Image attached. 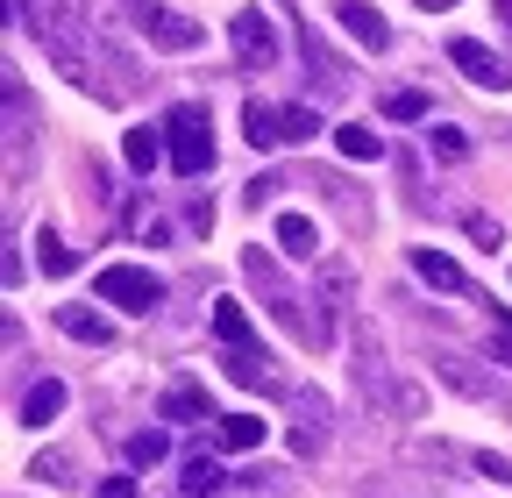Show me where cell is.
<instances>
[{
    "mask_svg": "<svg viewBox=\"0 0 512 498\" xmlns=\"http://www.w3.org/2000/svg\"><path fill=\"white\" fill-rule=\"evenodd\" d=\"M15 22L43 43V57L72 79V86H93V65H86V50H79V22L64 0H15Z\"/></svg>",
    "mask_w": 512,
    "mask_h": 498,
    "instance_id": "1",
    "label": "cell"
},
{
    "mask_svg": "<svg viewBox=\"0 0 512 498\" xmlns=\"http://www.w3.org/2000/svg\"><path fill=\"white\" fill-rule=\"evenodd\" d=\"M164 164L178 171V178H200V171H214V114L200 107V100H178L171 114H164Z\"/></svg>",
    "mask_w": 512,
    "mask_h": 498,
    "instance_id": "2",
    "label": "cell"
},
{
    "mask_svg": "<svg viewBox=\"0 0 512 498\" xmlns=\"http://www.w3.org/2000/svg\"><path fill=\"white\" fill-rule=\"evenodd\" d=\"M93 292H100L107 306H121V314H150V306H164V278L143 271V264H107V271L93 278Z\"/></svg>",
    "mask_w": 512,
    "mask_h": 498,
    "instance_id": "3",
    "label": "cell"
},
{
    "mask_svg": "<svg viewBox=\"0 0 512 498\" xmlns=\"http://www.w3.org/2000/svg\"><path fill=\"white\" fill-rule=\"evenodd\" d=\"M128 15H136V36H143V43H157V50H171V57H185V50L207 43L200 22H185L178 8H157V0H128Z\"/></svg>",
    "mask_w": 512,
    "mask_h": 498,
    "instance_id": "4",
    "label": "cell"
},
{
    "mask_svg": "<svg viewBox=\"0 0 512 498\" xmlns=\"http://www.w3.org/2000/svg\"><path fill=\"white\" fill-rule=\"evenodd\" d=\"M448 65L470 72V86H484V93H505V86H512V57L484 50L477 36H448Z\"/></svg>",
    "mask_w": 512,
    "mask_h": 498,
    "instance_id": "5",
    "label": "cell"
},
{
    "mask_svg": "<svg viewBox=\"0 0 512 498\" xmlns=\"http://www.w3.org/2000/svg\"><path fill=\"white\" fill-rule=\"evenodd\" d=\"M228 36H235V57H242L249 72H271V65H278V29H271L264 8H242V15L228 22Z\"/></svg>",
    "mask_w": 512,
    "mask_h": 498,
    "instance_id": "6",
    "label": "cell"
},
{
    "mask_svg": "<svg viewBox=\"0 0 512 498\" xmlns=\"http://www.w3.org/2000/svg\"><path fill=\"white\" fill-rule=\"evenodd\" d=\"M242 271H249L256 285H264V299H271V314H278V321H285V328H292L299 342H313V328L299 321V299H292V292L278 285V271H271V257H264V249H249V257H242Z\"/></svg>",
    "mask_w": 512,
    "mask_h": 498,
    "instance_id": "7",
    "label": "cell"
},
{
    "mask_svg": "<svg viewBox=\"0 0 512 498\" xmlns=\"http://www.w3.org/2000/svg\"><path fill=\"white\" fill-rule=\"evenodd\" d=\"M242 136H249L256 150H278V143H285V107H271V100H242Z\"/></svg>",
    "mask_w": 512,
    "mask_h": 498,
    "instance_id": "8",
    "label": "cell"
},
{
    "mask_svg": "<svg viewBox=\"0 0 512 498\" xmlns=\"http://www.w3.org/2000/svg\"><path fill=\"white\" fill-rule=\"evenodd\" d=\"M342 29H349L363 50H392V29H384V15L370 8V0H342Z\"/></svg>",
    "mask_w": 512,
    "mask_h": 498,
    "instance_id": "9",
    "label": "cell"
},
{
    "mask_svg": "<svg viewBox=\"0 0 512 498\" xmlns=\"http://www.w3.org/2000/svg\"><path fill=\"white\" fill-rule=\"evenodd\" d=\"M320 442H328V399L320 392H299V427H292V449L313 456Z\"/></svg>",
    "mask_w": 512,
    "mask_h": 498,
    "instance_id": "10",
    "label": "cell"
},
{
    "mask_svg": "<svg viewBox=\"0 0 512 498\" xmlns=\"http://www.w3.org/2000/svg\"><path fill=\"white\" fill-rule=\"evenodd\" d=\"M57 328L72 335V342H93V349H107V342H114V321H107V314H93V306H57Z\"/></svg>",
    "mask_w": 512,
    "mask_h": 498,
    "instance_id": "11",
    "label": "cell"
},
{
    "mask_svg": "<svg viewBox=\"0 0 512 498\" xmlns=\"http://www.w3.org/2000/svg\"><path fill=\"white\" fill-rule=\"evenodd\" d=\"M299 50H306V65H313V86H320V93H342V79H349V72H342V57L320 43V29H306V36H299Z\"/></svg>",
    "mask_w": 512,
    "mask_h": 498,
    "instance_id": "12",
    "label": "cell"
},
{
    "mask_svg": "<svg viewBox=\"0 0 512 498\" xmlns=\"http://www.w3.org/2000/svg\"><path fill=\"white\" fill-rule=\"evenodd\" d=\"M413 271H420L434 292H470L463 264H456V257H441V249H413Z\"/></svg>",
    "mask_w": 512,
    "mask_h": 498,
    "instance_id": "13",
    "label": "cell"
},
{
    "mask_svg": "<svg viewBox=\"0 0 512 498\" xmlns=\"http://www.w3.org/2000/svg\"><path fill=\"white\" fill-rule=\"evenodd\" d=\"M214 342H221V349H256V335H249V314H242V299H214Z\"/></svg>",
    "mask_w": 512,
    "mask_h": 498,
    "instance_id": "14",
    "label": "cell"
},
{
    "mask_svg": "<svg viewBox=\"0 0 512 498\" xmlns=\"http://www.w3.org/2000/svg\"><path fill=\"white\" fill-rule=\"evenodd\" d=\"M256 442H264V420H256V413H228V420H214V449L242 456V449H256Z\"/></svg>",
    "mask_w": 512,
    "mask_h": 498,
    "instance_id": "15",
    "label": "cell"
},
{
    "mask_svg": "<svg viewBox=\"0 0 512 498\" xmlns=\"http://www.w3.org/2000/svg\"><path fill=\"white\" fill-rule=\"evenodd\" d=\"M57 413H64V385L57 378H43V385L22 392V427H50Z\"/></svg>",
    "mask_w": 512,
    "mask_h": 498,
    "instance_id": "16",
    "label": "cell"
},
{
    "mask_svg": "<svg viewBox=\"0 0 512 498\" xmlns=\"http://www.w3.org/2000/svg\"><path fill=\"white\" fill-rule=\"evenodd\" d=\"M221 484H228V477H221L214 456H185V477H178L185 498H221Z\"/></svg>",
    "mask_w": 512,
    "mask_h": 498,
    "instance_id": "17",
    "label": "cell"
},
{
    "mask_svg": "<svg viewBox=\"0 0 512 498\" xmlns=\"http://www.w3.org/2000/svg\"><path fill=\"white\" fill-rule=\"evenodd\" d=\"M278 249L285 257H320V228L306 214H278Z\"/></svg>",
    "mask_w": 512,
    "mask_h": 498,
    "instance_id": "18",
    "label": "cell"
},
{
    "mask_svg": "<svg viewBox=\"0 0 512 498\" xmlns=\"http://www.w3.org/2000/svg\"><path fill=\"white\" fill-rule=\"evenodd\" d=\"M335 150H342L349 164H370V157H384V136L363 129V121H342V129H335Z\"/></svg>",
    "mask_w": 512,
    "mask_h": 498,
    "instance_id": "19",
    "label": "cell"
},
{
    "mask_svg": "<svg viewBox=\"0 0 512 498\" xmlns=\"http://www.w3.org/2000/svg\"><path fill=\"white\" fill-rule=\"evenodd\" d=\"M36 264H43L50 278H72V271H79V257L64 249V235H57V228H36Z\"/></svg>",
    "mask_w": 512,
    "mask_h": 498,
    "instance_id": "20",
    "label": "cell"
},
{
    "mask_svg": "<svg viewBox=\"0 0 512 498\" xmlns=\"http://www.w3.org/2000/svg\"><path fill=\"white\" fill-rule=\"evenodd\" d=\"M221 363H228L235 385H271V356H264V349H228Z\"/></svg>",
    "mask_w": 512,
    "mask_h": 498,
    "instance_id": "21",
    "label": "cell"
},
{
    "mask_svg": "<svg viewBox=\"0 0 512 498\" xmlns=\"http://www.w3.org/2000/svg\"><path fill=\"white\" fill-rule=\"evenodd\" d=\"M157 136H164V129H128V143H121V157H128V164H136V171H157V157H171V150H164Z\"/></svg>",
    "mask_w": 512,
    "mask_h": 498,
    "instance_id": "22",
    "label": "cell"
},
{
    "mask_svg": "<svg viewBox=\"0 0 512 498\" xmlns=\"http://www.w3.org/2000/svg\"><path fill=\"white\" fill-rule=\"evenodd\" d=\"M164 420H214V413H207V392H200V385L164 392Z\"/></svg>",
    "mask_w": 512,
    "mask_h": 498,
    "instance_id": "23",
    "label": "cell"
},
{
    "mask_svg": "<svg viewBox=\"0 0 512 498\" xmlns=\"http://www.w3.org/2000/svg\"><path fill=\"white\" fill-rule=\"evenodd\" d=\"M427 150H434L441 164H463V157H470V136L456 129V121H441V129H427Z\"/></svg>",
    "mask_w": 512,
    "mask_h": 498,
    "instance_id": "24",
    "label": "cell"
},
{
    "mask_svg": "<svg viewBox=\"0 0 512 498\" xmlns=\"http://www.w3.org/2000/svg\"><path fill=\"white\" fill-rule=\"evenodd\" d=\"M420 114H427V93H420V86L384 93V121H420Z\"/></svg>",
    "mask_w": 512,
    "mask_h": 498,
    "instance_id": "25",
    "label": "cell"
},
{
    "mask_svg": "<svg viewBox=\"0 0 512 498\" xmlns=\"http://www.w3.org/2000/svg\"><path fill=\"white\" fill-rule=\"evenodd\" d=\"M434 370H441V378H448V385H456V392H470V399H484V378H477V370H463V356H441Z\"/></svg>",
    "mask_w": 512,
    "mask_h": 498,
    "instance_id": "26",
    "label": "cell"
},
{
    "mask_svg": "<svg viewBox=\"0 0 512 498\" xmlns=\"http://www.w3.org/2000/svg\"><path fill=\"white\" fill-rule=\"evenodd\" d=\"M164 449H171V442H164L157 427H143V434H128V463H164Z\"/></svg>",
    "mask_w": 512,
    "mask_h": 498,
    "instance_id": "27",
    "label": "cell"
},
{
    "mask_svg": "<svg viewBox=\"0 0 512 498\" xmlns=\"http://www.w3.org/2000/svg\"><path fill=\"white\" fill-rule=\"evenodd\" d=\"M320 136V114L313 107H285V143H313Z\"/></svg>",
    "mask_w": 512,
    "mask_h": 498,
    "instance_id": "28",
    "label": "cell"
},
{
    "mask_svg": "<svg viewBox=\"0 0 512 498\" xmlns=\"http://www.w3.org/2000/svg\"><path fill=\"white\" fill-rule=\"evenodd\" d=\"M491 356L512 363V306H491Z\"/></svg>",
    "mask_w": 512,
    "mask_h": 498,
    "instance_id": "29",
    "label": "cell"
},
{
    "mask_svg": "<svg viewBox=\"0 0 512 498\" xmlns=\"http://www.w3.org/2000/svg\"><path fill=\"white\" fill-rule=\"evenodd\" d=\"M29 477H43V484H64V477H72V456H64V449H43Z\"/></svg>",
    "mask_w": 512,
    "mask_h": 498,
    "instance_id": "30",
    "label": "cell"
},
{
    "mask_svg": "<svg viewBox=\"0 0 512 498\" xmlns=\"http://www.w3.org/2000/svg\"><path fill=\"white\" fill-rule=\"evenodd\" d=\"M463 228H470V242H484V249H498V242H505V235H498V221H491V214H470V221H463Z\"/></svg>",
    "mask_w": 512,
    "mask_h": 498,
    "instance_id": "31",
    "label": "cell"
},
{
    "mask_svg": "<svg viewBox=\"0 0 512 498\" xmlns=\"http://www.w3.org/2000/svg\"><path fill=\"white\" fill-rule=\"evenodd\" d=\"M477 470H484L491 484H512V463H505V456H491V449H477Z\"/></svg>",
    "mask_w": 512,
    "mask_h": 498,
    "instance_id": "32",
    "label": "cell"
},
{
    "mask_svg": "<svg viewBox=\"0 0 512 498\" xmlns=\"http://www.w3.org/2000/svg\"><path fill=\"white\" fill-rule=\"evenodd\" d=\"M100 498H136V477H100Z\"/></svg>",
    "mask_w": 512,
    "mask_h": 498,
    "instance_id": "33",
    "label": "cell"
},
{
    "mask_svg": "<svg viewBox=\"0 0 512 498\" xmlns=\"http://www.w3.org/2000/svg\"><path fill=\"white\" fill-rule=\"evenodd\" d=\"M491 8H498V15H505V22H512V0H491Z\"/></svg>",
    "mask_w": 512,
    "mask_h": 498,
    "instance_id": "34",
    "label": "cell"
},
{
    "mask_svg": "<svg viewBox=\"0 0 512 498\" xmlns=\"http://www.w3.org/2000/svg\"><path fill=\"white\" fill-rule=\"evenodd\" d=\"M420 8H456V0H420Z\"/></svg>",
    "mask_w": 512,
    "mask_h": 498,
    "instance_id": "35",
    "label": "cell"
}]
</instances>
